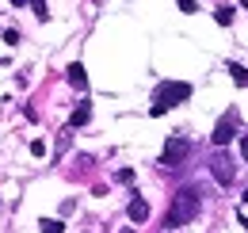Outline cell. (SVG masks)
<instances>
[{
	"mask_svg": "<svg viewBox=\"0 0 248 233\" xmlns=\"http://www.w3.org/2000/svg\"><path fill=\"white\" fill-rule=\"evenodd\" d=\"M199 218V191L195 187H180L176 195H172V203L164 210V226L168 230H180L187 222H195Z\"/></svg>",
	"mask_w": 248,
	"mask_h": 233,
	"instance_id": "1",
	"label": "cell"
},
{
	"mask_svg": "<svg viewBox=\"0 0 248 233\" xmlns=\"http://www.w3.org/2000/svg\"><path fill=\"white\" fill-rule=\"evenodd\" d=\"M191 100V84L187 81H164V84L156 88V100L153 103H164V107H180Z\"/></svg>",
	"mask_w": 248,
	"mask_h": 233,
	"instance_id": "2",
	"label": "cell"
},
{
	"mask_svg": "<svg viewBox=\"0 0 248 233\" xmlns=\"http://www.w3.org/2000/svg\"><path fill=\"white\" fill-rule=\"evenodd\" d=\"M237 122H241V115H237V107H229L225 115L217 118V126H214V134H210V142H214L217 149H225L233 138H237Z\"/></svg>",
	"mask_w": 248,
	"mask_h": 233,
	"instance_id": "3",
	"label": "cell"
},
{
	"mask_svg": "<svg viewBox=\"0 0 248 233\" xmlns=\"http://www.w3.org/2000/svg\"><path fill=\"white\" fill-rule=\"evenodd\" d=\"M191 142H187V138H168V146H164V153H160V165H164V168H180V165H184L187 157H191Z\"/></svg>",
	"mask_w": 248,
	"mask_h": 233,
	"instance_id": "4",
	"label": "cell"
},
{
	"mask_svg": "<svg viewBox=\"0 0 248 233\" xmlns=\"http://www.w3.org/2000/svg\"><path fill=\"white\" fill-rule=\"evenodd\" d=\"M210 172H214V180L221 183V187H229V183H233V176H237V168H233V161H229L225 153H217L214 161H210Z\"/></svg>",
	"mask_w": 248,
	"mask_h": 233,
	"instance_id": "5",
	"label": "cell"
},
{
	"mask_svg": "<svg viewBox=\"0 0 248 233\" xmlns=\"http://www.w3.org/2000/svg\"><path fill=\"white\" fill-rule=\"evenodd\" d=\"M126 214H130V222H134V226H141V222L149 218V203H145V199H130Z\"/></svg>",
	"mask_w": 248,
	"mask_h": 233,
	"instance_id": "6",
	"label": "cell"
},
{
	"mask_svg": "<svg viewBox=\"0 0 248 233\" xmlns=\"http://www.w3.org/2000/svg\"><path fill=\"white\" fill-rule=\"evenodd\" d=\"M65 77H69V84H73V88H88V73H84L80 61H73V65L65 69Z\"/></svg>",
	"mask_w": 248,
	"mask_h": 233,
	"instance_id": "7",
	"label": "cell"
},
{
	"mask_svg": "<svg viewBox=\"0 0 248 233\" xmlns=\"http://www.w3.org/2000/svg\"><path fill=\"white\" fill-rule=\"evenodd\" d=\"M88 118H92V107H88V103H80V107L73 111V118H69V126H84Z\"/></svg>",
	"mask_w": 248,
	"mask_h": 233,
	"instance_id": "8",
	"label": "cell"
},
{
	"mask_svg": "<svg viewBox=\"0 0 248 233\" xmlns=\"http://www.w3.org/2000/svg\"><path fill=\"white\" fill-rule=\"evenodd\" d=\"M229 77H233V81H237L241 88H248V69H245V65H237V61H229Z\"/></svg>",
	"mask_w": 248,
	"mask_h": 233,
	"instance_id": "9",
	"label": "cell"
},
{
	"mask_svg": "<svg viewBox=\"0 0 248 233\" xmlns=\"http://www.w3.org/2000/svg\"><path fill=\"white\" fill-rule=\"evenodd\" d=\"M38 230H42V233H62L65 226L58 222V218H42V222H38Z\"/></svg>",
	"mask_w": 248,
	"mask_h": 233,
	"instance_id": "10",
	"label": "cell"
},
{
	"mask_svg": "<svg viewBox=\"0 0 248 233\" xmlns=\"http://www.w3.org/2000/svg\"><path fill=\"white\" fill-rule=\"evenodd\" d=\"M214 19L221 23V27H229V23H233V8H225V4H221V8L214 12Z\"/></svg>",
	"mask_w": 248,
	"mask_h": 233,
	"instance_id": "11",
	"label": "cell"
},
{
	"mask_svg": "<svg viewBox=\"0 0 248 233\" xmlns=\"http://www.w3.org/2000/svg\"><path fill=\"white\" fill-rule=\"evenodd\" d=\"M31 8H34V16H38V19H50V12H46V0H31Z\"/></svg>",
	"mask_w": 248,
	"mask_h": 233,
	"instance_id": "12",
	"label": "cell"
},
{
	"mask_svg": "<svg viewBox=\"0 0 248 233\" xmlns=\"http://www.w3.org/2000/svg\"><path fill=\"white\" fill-rule=\"evenodd\" d=\"M176 4H180V12H187V16H195V12H199V4H195V0H176Z\"/></svg>",
	"mask_w": 248,
	"mask_h": 233,
	"instance_id": "13",
	"label": "cell"
},
{
	"mask_svg": "<svg viewBox=\"0 0 248 233\" xmlns=\"http://www.w3.org/2000/svg\"><path fill=\"white\" fill-rule=\"evenodd\" d=\"M4 42H8V46H16V42H19V31L8 27V31H4Z\"/></svg>",
	"mask_w": 248,
	"mask_h": 233,
	"instance_id": "14",
	"label": "cell"
},
{
	"mask_svg": "<svg viewBox=\"0 0 248 233\" xmlns=\"http://www.w3.org/2000/svg\"><path fill=\"white\" fill-rule=\"evenodd\" d=\"M115 180H119V183H130V180H134V172H130V168H119V172H115Z\"/></svg>",
	"mask_w": 248,
	"mask_h": 233,
	"instance_id": "15",
	"label": "cell"
},
{
	"mask_svg": "<svg viewBox=\"0 0 248 233\" xmlns=\"http://www.w3.org/2000/svg\"><path fill=\"white\" fill-rule=\"evenodd\" d=\"M31 153H34V157H42V153H46V142H38V138H34V142H31Z\"/></svg>",
	"mask_w": 248,
	"mask_h": 233,
	"instance_id": "16",
	"label": "cell"
},
{
	"mask_svg": "<svg viewBox=\"0 0 248 233\" xmlns=\"http://www.w3.org/2000/svg\"><path fill=\"white\" fill-rule=\"evenodd\" d=\"M241 153H245V161H248V134L241 138Z\"/></svg>",
	"mask_w": 248,
	"mask_h": 233,
	"instance_id": "17",
	"label": "cell"
},
{
	"mask_svg": "<svg viewBox=\"0 0 248 233\" xmlns=\"http://www.w3.org/2000/svg\"><path fill=\"white\" fill-rule=\"evenodd\" d=\"M12 4H16V8H23V4H31V0H12Z\"/></svg>",
	"mask_w": 248,
	"mask_h": 233,
	"instance_id": "18",
	"label": "cell"
},
{
	"mask_svg": "<svg viewBox=\"0 0 248 233\" xmlns=\"http://www.w3.org/2000/svg\"><path fill=\"white\" fill-rule=\"evenodd\" d=\"M241 4H245V8H248V0H241Z\"/></svg>",
	"mask_w": 248,
	"mask_h": 233,
	"instance_id": "19",
	"label": "cell"
},
{
	"mask_svg": "<svg viewBox=\"0 0 248 233\" xmlns=\"http://www.w3.org/2000/svg\"><path fill=\"white\" fill-rule=\"evenodd\" d=\"M245 203H248V191H245Z\"/></svg>",
	"mask_w": 248,
	"mask_h": 233,
	"instance_id": "20",
	"label": "cell"
},
{
	"mask_svg": "<svg viewBox=\"0 0 248 233\" xmlns=\"http://www.w3.org/2000/svg\"><path fill=\"white\" fill-rule=\"evenodd\" d=\"M123 233H134V230H123Z\"/></svg>",
	"mask_w": 248,
	"mask_h": 233,
	"instance_id": "21",
	"label": "cell"
},
{
	"mask_svg": "<svg viewBox=\"0 0 248 233\" xmlns=\"http://www.w3.org/2000/svg\"><path fill=\"white\" fill-rule=\"evenodd\" d=\"M245 226H248V222H245Z\"/></svg>",
	"mask_w": 248,
	"mask_h": 233,
	"instance_id": "22",
	"label": "cell"
}]
</instances>
